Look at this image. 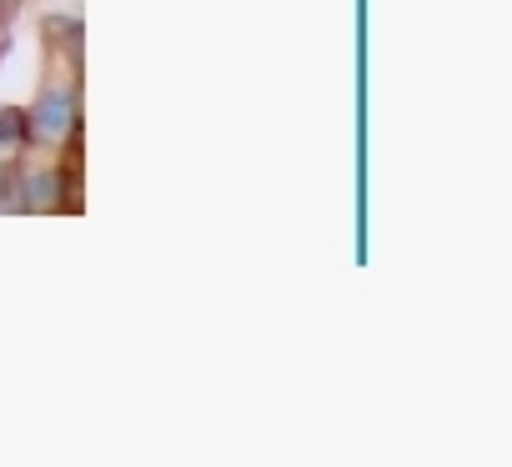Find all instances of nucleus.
<instances>
[{
  "label": "nucleus",
  "instance_id": "f257e3e1",
  "mask_svg": "<svg viewBox=\"0 0 512 467\" xmlns=\"http://www.w3.org/2000/svg\"><path fill=\"white\" fill-rule=\"evenodd\" d=\"M76 126H81V116H76V96L61 91V86H51V91L36 101V111L26 116V136H36V141H46V146L76 141Z\"/></svg>",
  "mask_w": 512,
  "mask_h": 467
},
{
  "label": "nucleus",
  "instance_id": "f03ea898",
  "mask_svg": "<svg viewBox=\"0 0 512 467\" xmlns=\"http://www.w3.org/2000/svg\"><path fill=\"white\" fill-rule=\"evenodd\" d=\"M21 201L31 211H56L61 206V171H31L21 181Z\"/></svg>",
  "mask_w": 512,
  "mask_h": 467
},
{
  "label": "nucleus",
  "instance_id": "7ed1b4c3",
  "mask_svg": "<svg viewBox=\"0 0 512 467\" xmlns=\"http://www.w3.org/2000/svg\"><path fill=\"white\" fill-rule=\"evenodd\" d=\"M26 141V116L21 111H0V146Z\"/></svg>",
  "mask_w": 512,
  "mask_h": 467
}]
</instances>
